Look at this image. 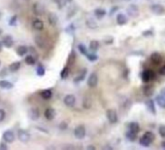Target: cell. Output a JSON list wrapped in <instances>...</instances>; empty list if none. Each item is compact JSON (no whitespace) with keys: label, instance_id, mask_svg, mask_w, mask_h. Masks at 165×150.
<instances>
[{"label":"cell","instance_id":"1","mask_svg":"<svg viewBox=\"0 0 165 150\" xmlns=\"http://www.w3.org/2000/svg\"><path fill=\"white\" fill-rule=\"evenodd\" d=\"M107 119L111 124H116L118 122V114L115 109H108L106 112Z\"/></svg>","mask_w":165,"mask_h":150},{"label":"cell","instance_id":"2","mask_svg":"<svg viewBox=\"0 0 165 150\" xmlns=\"http://www.w3.org/2000/svg\"><path fill=\"white\" fill-rule=\"evenodd\" d=\"M141 77H142L143 82H145V83H149V81H152V79L154 78V72L151 69L145 70V71H143Z\"/></svg>","mask_w":165,"mask_h":150},{"label":"cell","instance_id":"3","mask_svg":"<svg viewBox=\"0 0 165 150\" xmlns=\"http://www.w3.org/2000/svg\"><path fill=\"white\" fill-rule=\"evenodd\" d=\"M127 14L129 15L131 18H136V17H138L139 14H140V11H139L138 6L135 5V4H130V5L127 7Z\"/></svg>","mask_w":165,"mask_h":150},{"label":"cell","instance_id":"4","mask_svg":"<svg viewBox=\"0 0 165 150\" xmlns=\"http://www.w3.org/2000/svg\"><path fill=\"white\" fill-rule=\"evenodd\" d=\"M74 136L78 139H82L85 136V129L82 125H80V126H77L75 128Z\"/></svg>","mask_w":165,"mask_h":150},{"label":"cell","instance_id":"5","mask_svg":"<svg viewBox=\"0 0 165 150\" xmlns=\"http://www.w3.org/2000/svg\"><path fill=\"white\" fill-rule=\"evenodd\" d=\"M33 13L36 16H42L45 13V7L44 5L40 2H36L33 4Z\"/></svg>","mask_w":165,"mask_h":150},{"label":"cell","instance_id":"6","mask_svg":"<svg viewBox=\"0 0 165 150\" xmlns=\"http://www.w3.org/2000/svg\"><path fill=\"white\" fill-rule=\"evenodd\" d=\"M98 84V76L96 73H91L87 78V85L90 88H95Z\"/></svg>","mask_w":165,"mask_h":150},{"label":"cell","instance_id":"7","mask_svg":"<svg viewBox=\"0 0 165 150\" xmlns=\"http://www.w3.org/2000/svg\"><path fill=\"white\" fill-rule=\"evenodd\" d=\"M151 11L157 16H160L165 13V8L160 4H154L151 6Z\"/></svg>","mask_w":165,"mask_h":150},{"label":"cell","instance_id":"8","mask_svg":"<svg viewBox=\"0 0 165 150\" xmlns=\"http://www.w3.org/2000/svg\"><path fill=\"white\" fill-rule=\"evenodd\" d=\"M64 105L68 107H73L76 103V97L74 95H66L63 100Z\"/></svg>","mask_w":165,"mask_h":150},{"label":"cell","instance_id":"9","mask_svg":"<svg viewBox=\"0 0 165 150\" xmlns=\"http://www.w3.org/2000/svg\"><path fill=\"white\" fill-rule=\"evenodd\" d=\"M18 137H19V139L20 140L21 142L26 143L30 139V134L27 133L26 131L20 130L19 132H18Z\"/></svg>","mask_w":165,"mask_h":150},{"label":"cell","instance_id":"10","mask_svg":"<svg viewBox=\"0 0 165 150\" xmlns=\"http://www.w3.org/2000/svg\"><path fill=\"white\" fill-rule=\"evenodd\" d=\"M28 117L31 119L32 121H36L38 120L39 117H40V111L38 110V108H30L28 110Z\"/></svg>","mask_w":165,"mask_h":150},{"label":"cell","instance_id":"11","mask_svg":"<svg viewBox=\"0 0 165 150\" xmlns=\"http://www.w3.org/2000/svg\"><path fill=\"white\" fill-rule=\"evenodd\" d=\"M3 139L5 140L6 142L10 143L13 142L15 139V134L12 131H6L3 133Z\"/></svg>","mask_w":165,"mask_h":150},{"label":"cell","instance_id":"12","mask_svg":"<svg viewBox=\"0 0 165 150\" xmlns=\"http://www.w3.org/2000/svg\"><path fill=\"white\" fill-rule=\"evenodd\" d=\"M2 41H3L2 42L3 45H4L5 47H7V48H11L12 46H13V44H14V39L10 35H6L5 37L3 38Z\"/></svg>","mask_w":165,"mask_h":150},{"label":"cell","instance_id":"13","mask_svg":"<svg viewBox=\"0 0 165 150\" xmlns=\"http://www.w3.org/2000/svg\"><path fill=\"white\" fill-rule=\"evenodd\" d=\"M151 60H152V63H154V64H159L162 62V57L158 53H152L151 55Z\"/></svg>","mask_w":165,"mask_h":150},{"label":"cell","instance_id":"14","mask_svg":"<svg viewBox=\"0 0 165 150\" xmlns=\"http://www.w3.org/2000/svg\"><path fill=\"white\" fill-rule=\"evenodd\" d=\"M35 43H36V45L41 49H44L46 47V40L44 39V37H42L40 35L35 36Z\"/></svg>","mask_w":165,"mask_h":150},{"label":"cell","instance_id":"15","mask_svg":"<svg viewBox=\"0 0 165 150\" xmlns=\"http://www.w3.org/2000/svg\"><path fill=\"white\" fill-rule=\"evenodd\" d=\"M48 20H49V23H50L51 26H56L57 21H59V18L54 13H50L49 14V17H48Z\"/></svg>","mask_w":165,"mask_h":150},{"label":"cell","instance_id":"16","mask_svg":"<svg viewBox=\"0 0 165 150\" xmlns=\"http://www.w3.org/2000/svg\"><path fill=\"white\" fill-rule=\"evenodd\" d=\"M54 116H56V111H54V109L53 108H47L45 111V117L46 119H48V120H53L54 118Z\"/></svg>","mask_w":165,"mask_h":150},{"label":"cell","instance_id":"17","mask_svg":"<svg viewBox=\"0 0 165 150\" xmlns=\"http://www.w3.org/2000/svg\"><path fill=\"white\" fill-rule=\"evenodd\" d=\"M32 26L33 28L36 29V30H42L44 28V23L41 21V20H34L32 23Z\"/></svg>","mask_w":165,"mask_h":150},{"label":"cell","instance_id":"18","mask_svg":"<svg viewBox=\"0 0 165 150\" xmlns=\"http://www.w3.org/2000/svg\"><path fill=\"white\" fill-rule=\"evenodd\" d=\"M92 106V100L90 97H85L82 100V107L85 109H90Z\"/></svg>","mask_w":165,"mask_h":150},{"label":"cell","instance_id":"19","mask_svg":"<svg viewBox=\"0 0 165 150\" xmlns=\"http://www.w3.org/2000/svg\"><path fill=\"white\" fill-rule=\"evenodd\" d=\"M146 105H147V107H148L149 111L151 112V113H152V114H155V113H157V111H155L154 102V100H147V102H146Z\"/></svg>","mask_w":165,"mask_h":150},{"label":"cell","instance_id":"20","mask_svg":"<svg viewBox=\"0 0 165 150\" xmlns=\"http://www.w3.org/2000/svg\"><path fill=\"white\" fill-rule=\"evenodd\" d=\"M117 23L120 26H123L127 23V18L124 14H118L117 16Z\"/></svg>","mask_w":165,"mask_h":150},{"label":"cell","instance_id":"21","mask_svg":"<svg viewBox=\"0 0 165 150\" xmlns=\"http://www.w3.org/2000/svg\"><path fill=\"white\" fill-rule=\"evenodd\" d=\"M152 140L149 139L148 137L145 136H143L141 139H140V144L142 146H144V147H149V146L152 144Z\"/></svg>","mask_w":165,"mask_h":150},{"label":"cell","instance_id":"22","mask_svg":"<svg viewBox=\"0 0 165 150\" xmlns=\"http://www.w3.org/2000/svg\"><path fill=\"white\" fill-rule=\"evenodd\" d=\"M94 15L97 19H102V18L106 15V10L102 8H97L95 11H94Z\"/></svg>","mask_w":165,"mask_h":150},{"label":"cell","instance_id":"23","mask_svg":"<svg viewBox=\"0 0 165 150\" xmlns=\"http://www.w3.org/2000/svg\"><path fill=\"white\" fill-rule=\"evenodd\" d=\"M143 92H144V95H145V96H147V97H151V96H152V94H154V87H152V86H145Z\"/></svg>","mask_w":165,"mask_h":150},{"label":"cell","instance_id":"24","mask_svg":"<svg viewBox=\"0 0 165 150\" xmlns=\"http://www.w3.org/2000/svg\"><path fill=\"white\" fill-rule=\"evenodd\" d=\"M129 131L133 132V133L135 134H138L139 131H140V126L138 123H136V122H132V123L129 124Z\"/></svg>","mask_w":165,"mask_h":150},{"label":"cell","instance_id":"25","mask_svg":"<svg viewBox=\"0 0 165 150\" xmlns=\"http://www.w3.org/2000/svg\"><path fill=\"white\" fill-rule=\"evenodd\" d=\"M27 51H28V49H27V47H25V46H19V47L17 48V54L20 57L24 56V55L27 53Z\"/></svg>","mask_w":165,"mask_h":150},{"label":"cell","instance_id":"26","mask_svg":"<svg viewBox=\"0 0 165 150\" xmlns=\"http://www.w3.org/2000/svg\"><path fill=\"white\" fill-rule=\"evenodd\" d=\"M41 97L45 100H50L53 97V92L51 90H44L41 92Z\"/></svg>","mask_w":165,"mask_h":150},{"label":"cell","instance_id":"27","mask_svg":"<svg viewBox=\"0 0 165 150\" xmlns=\"http://www.w3.org/2000/svg\"><path fill=\"white\" fill-rule=\"evenodd\" d=\"M157 103L159 105L161 108H165V97H163L162 95L157 97Z\"/></svg>","mask_w":165,"mask_h":150},{"label":"cell","instance_id":"28","mask_svg":"<svg viewBox=\"0 0 165 150\" xmlns=\"http://www.w3.org/2000/svg\"><path fill=\"white\" fill-rule=\"evenodd\" d=\"M20 64H21L20 62H15V63L10 64V66H9V69H10L12 72L18 71V70L20 69Z\"/></svg>","mask_w":165,"mask_h":150},{"label":"cell","instance_id":"29","mask_svg":"<svg viewBox=\"0 0 165 150\" xmlns=\"http://www.w3.org/2000/svg\"><path fill=\"white\" fill-rule=\"evenodd\" d=\"M0 88H2V89H12V88H13V84L10 83L9 81L1 80V81H0Z\"/></svg>","mask_w":165,"mask_h":150},{"label":"cell","instance_id":"30","mask_svg":"<svg viewBox=\"0 0 165 150\" xmlns=\"http://www.w3.org/2000/svg\"><path fill=\"white\" fill-rule=\"evenodd\" d=\"M85 23H87V27H90V28H92V29H94V28H97V23H96V21H94L93 19H88L87 21H85Z\"/></svg>","mask_w":165,"mask_h":150},{"label":"cell","instance_id":"31","mask_svg":"<svg viewBox=\"0 0 165 150\" xmlns=\"http://www.w3.org/2000/svg\"><path fill=\"white\" fill-rule=\"evenodd\" d=\"M98 48H99V43L98 41H96V40H92V41H90V49L92 52H96L97 50H98Z\"/></svg>","mask_w":165,"mask_h":150},{"label":"cell","instance_id":"32","mask_svg":"<svg viewBox=\"0 0 165 150\" xmlns=\"http://www.w3.org/2000/svg\"><path fill=\"white\" fill-rule=\"evenodd\" d=\"M24 62H25L28 65H33V64H35L36 63V60H35V58L33 57V56H27L25 57V60H24Z\"/></svg>","mask_w":165,"mask_h":150},{"label":"cell","instance_id":"33","mask_svg":"<svg viewBox=\"0 0 165 150\" xmlns=\"http://www.w3.org/2000/svg\"><path fill=\"white\" fill-rule=\"evenodd\" d=\"M68 75H69V68L67 66H65L61 70V72H60V77H61L62 79H66L67 77H68Z\"/></svg>","mask_w":165,"mask_h":150},{"label":"cell","instance_id":"34","mask_svg":"<svg viewBox=\"0 0 165 150\" xmlns=\"http://www.w3.org/2000/svg\"><path fill=\"white\" fill-rule=\"evenodd\" d=\"M85 57H87V59L88 60H90V62H95V60L98 59L97 55L93 54V53H87V55H85Z\"/></svg>","mask_w":165,"mask_h":150},{"label":"cell","instance_id":"35","mask_svg":"<svg viewBox=\"0 0 165 150\" xmlns=\"http://www.w3.org/2000/svg\"><path fill=\"white\" fill-rule=\"evenodd\" d=\"M126 137H127V139H129V140H131V141H133V140L136 139L137 134L133 133V132H131V131H128L127 133H126Z\"/></svg>","mask_w":165,"mask_h":150},{"label":"cell","instance_id":"36","mask_svg":"<svg viewBox=\"0 0 165 150\" xmlns=\"http://www.w3.org/2000/svg\"><path fill=\"white\" fill-rule=\"evenodd\" d=\"M85 72H87V69H84V70H82L81 74L75 79V82H81V81L84 80L85 77Z\"/></svg>","mask_w":165,"mask_h":150},{"label":"cell","instance_id":"37","mask_svg":"<svg viewBox=\"0 0 165 150\" xmlns=\"http://www.w3.org/2000/svg\"><path fill=\"white\" fill-rule=\"evenodd\" d=\"M145 136L148 137L149 139H151L152 141H154V139H155V136H154V133H152V132H146L145 134H144Z\"/></svg>","mask_w":165,"mask_h":150},{"label":"cell","instance_id":"38","mask_svg":"<svg viewBox=\"0 0 165 150\" xmlns=\"http://www.w3.org/2000/svg\"><path fill=\"white\" fill-rule=\"evenodd\" d=\"M78 48H79V50H80V52H81V53H82V54H84L85 56V55L87 54V48H85V46L82 45V44H80V45H79V46H78Z\"/></svg>","mask_w":165,"mask_h":150},{"label":"cell","instance_id":"39","mask_svg":"<svg viewBox=\"0 0 165 150\" xmlns=\"http://www.w3.org/2000/svg\"><path fill=\"white\" fill-rule=\"evenodd\" d=\"M37 74H38L39 76H43V75L45 74V68H44V67H43L42 65H40V66L37 67Z\"/></svg>","mask_w":165,"mask_h":150},{"label":"cell","instance_id":"40","mask_svg":"<svg viewBox=\"0 0 165 150\" xmlns=\"http://www.w3.org/2000/svg\"><path fill=\"white\" fill-rule=\"evenodd\" d=\"M158 133L162 137H165V126H161L158 129Z\"/></svg>","mask_w":165,"mask_h":150},{"label":"cell","instance_id":"41","mask_svg":"<svg viewBox=\"0 0 165 150\" xmlns=\"http://www.w3.org/2000/svg\"><path fill=\"white\" fill-rule=\"evenodd\" d=\"M72 0H60L59 3V8H62L65 6L66 3H69V2H71Z\"/></svg>","mask_w":165,"mask_h":150},{"label":"cell","instance_id":"42","mask_svg":"<svg viewBox=\"0 0 165 150\" xmlns=\"http://www.w3.org/2000/svg\"><path fill=\"white\" fill-rule=\"evenodd\" d=\"M5 116H6L5 111H4L3 109H0V122H2L3 120H4V119H5Z\"/></svg>","mask_w":165,"mask_h":150},{"label":"cell","instance_id":"43","mask_svg":"<svg viewBox=\"0 0 165 150\" xmlns=\"http://www.w3.org/2000/svg\"><path fill=\"white\" fill-rule=\"evenodd\" d=\"M59 129H60V130H66V129H67V124L65 123V122H62V123L59 125Z\"/></svg>","mask_w":165,"mask_h":150},{"label":"cell","instance_id":"44","mask_svg":"<svg viewBox=\"0 0 165 150\" xmlns=\"http://www.w3.org/2000/svg\"><path fill=\"white\" fill-rule=\"evenodd\" d=\"M159 73H160V75H165V65H163L159 69Z\"/></svg>","mask_w":165,"mask_h":150},{"label":"cell","instance_id":"45","mask_svg":"<svg viewBox=\"0 0 165 150\" xmlns=\"http://www.w3.org/2000/svg\"><path fill=\"white\" fill-rule=\"evenodd\" d=\"M6 149H8L7 145H6L5 143H1V144H0V150H6Z\"/></svg>","mask_w":165,"mask_h":150},{"label":"cell","instance_id":"46","mask_svg":"<svg viewBox=\"0 0 165 150\" xmlns=\"http://www.w3.org/2000/svg\"><path fill=\"white\" fill-rule=\"evenodd\" d=\"M160 95H162L163 97H165V89H162V90L160 91Z\"/></svg>","mask_w":165,"mask_h":150},{"label":"cell","instance_id":"47","mask_svg":"<svg viewBox=\"0 0 165 150\" xmlns=\"http://www.w3.org/2000/svg\"><path fill=\"white\" fill-rule=\"evenodd\" d=\"M87 149H93V150H94V149H95V147H94V146H91V145H90V146H87Z\"/></svg>","mask_w":165,"mask_h":150},{"label":"cell","instance_id":"48","mask_svg":"<svg viewBox=\"0 0 165 150\" xmlns=\"http://www.w3.org/2000/svg\"><path fill=\"white\" fill-rule=\"evenodd\" d=\"M2 46H3V43H2V42H0V52L2 51Z\"/></svg>","mask_w":165,"mask_h":150},{"label":"cell","instance_id":"49","mask_svg":"<svg viewBox=\"0 0 165 150\" xmlns=\"http://www.w3.org/2000/svg\"><path fill=\"white\" fill-rule=\"evenodd\" d=\"M161 146H162L163 148H165V141H163L162 143H161Z\"/></svg>","mask_w":165,"mask_h":150},{"label":"cell","instance_id":"50","mask_svg":"<svg viewBox=\"0 0 165 150\" xmlns=\"http://www.w3.org/2000/svg\"><path fill=\"white\" fill-rule=\"evenodd\" d=\"M53 1H54V2H56V3H57V4H59L60 0H53Z\"/></svg>","mask_w":165,"mask_h":150}]
</instances>
